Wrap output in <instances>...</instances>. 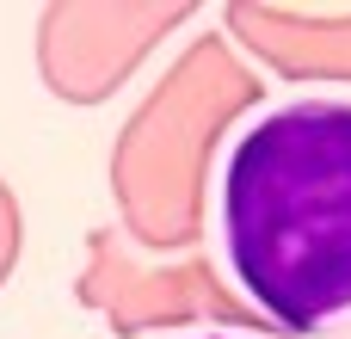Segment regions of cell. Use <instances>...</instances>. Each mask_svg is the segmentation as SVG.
Listing matches in <instances>:
<instances>
[{"label": "cell", "mask_w": 351, "mask_h": 339, "mask_svg": "<svg viewBox=\"0 0 351 339\" xmlns=\"http://www.w3.org/2000/svg\"><path fill=\"white\" fill-rule=\"evenodd\" d=\"M216 241L278 327L351 339V99H284L234 130L216 167Z\"/></svg>", "instance_id": "6da1fadb"}, {"label": "cell", "mask_w": 351, "mask_h": 339, "mask_svg": "<svg viewBox=\"0 0 351 339\" xmlns=\"http://www.w3.org/2000/svg\"><path fill=\"white\" fill-rule=\"evenodd\" d=\"M191 339H241V334H191Z\"/></svg>", "instance_id": "7a4b0ae2"}]
</instances>
